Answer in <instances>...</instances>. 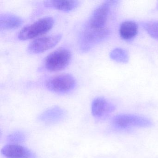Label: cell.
<instances>
[{
    "instance_id": "4",
    "label": "cell",
    "mask_w": 158,
    "mask_h": 158,
    "mask_svg": "<svg viewBox=\"0 0 158 158\" xmlns=\"http://www.w3.org/2000/svg\"><path fill=\"white\" fill-rule=\"evenodd\" d=\"M76 81L74 77L68 74H62L49 78L46 83L49 90L57 93L69 92L74 88Z\"/></svg>"
},
{
    "instance_id": "7",
    "label": "cell",
    "mask_w": 158,
    "mask_h": 158,
    "mask_svg": "<svg viewBox=\"0 0 158 158\" xmlns=\"http://www.w3.org/2000/svg\"><path fill=\"white\" fill-rule=\"evenodd\" d=\"M110 31L108 28L95 29L86 27L82 34L81 48L86 51L90 49L93 45L103 40L108 36Z\"/></svg>"
},
{
    "instance_id": "11",
    "label": "cell",
    "mask_w": 158,
    "mask_h": 158,
    "mask_svg": "<svg viewBox=\"0 0 158 158\" xmlns=\"http://www.w3.org/2000/svg\"><path fill=\"white\" fill-rule=\"evenodd\" d=\"M137 24L133 21H126L121 24L119 28L120 36L124 40H131L137 35Z\"/></svg>"
},
{
    "instance_id": "5",
    "label": "cell",
    "mask_w": 158,
    "mask_h": 158,
    "mask_svg": "<svg viewBox=\"0 0 158 158\" xmlns=\"http://www.w3.org/2000/svg\"><path fill=\"white\" fill-rule=\"evenodd\" d=\"M110 5V1H106L98 6L92 13L86 27L95 29L107 28L106 24Z\"/></svg>"
},
{
    "instance_id": "2",
    "label": "cell",
    "mask_w": 158,
    "mask_h": 158,
    "mask_svg": "<svg viewBox=\"0 0 158 158\" xmlns=\"http://www.w3.org/2000/svg\"><path fill=\"white\" fill-rule=\"evenodd\" d=\"M71 52L64 48H61L49 54L45 60V67L50 72H58L66 68L71 62Z\"/></svg>"
},
{
    "instance_id": "3",
    "label": "cell",
    "mask_w": 158,
    "mask_h": 158,
    "mask_svg": "<svg viewBox=\"0 0 158 158\" xmlns=\"http://www.w3.org/2000/svg\"><path fill=\"white\" fill-rule=\"evenodd\" d=\"M115 128L125 129L131 127H148L152 125L151 121L143 116L132 114H121L116 115L112 120Z\"/></svg>"
},
{
    "instance_id": "13",
    "label": "cell",
    "mask_w": 158,
    "mask_h": 158,
    "mask_svg": "<svg viewBox=\"0 0 158 158\" xmlns=\"http://www.w3.org/2000/svg\"><path fill=\"white\" fill-rule=\"evenodd\" d=\"M110 57L113 60L123 63H127L129 59L127 52L119 48L114 49L110 53Z\"/></svg>"
},
{
    "instance_id": "9",
    "label": "cell",
    "mask_w": 158,
    "mask_h": 158,
    "mask_svg": "<svg viewBox=\"0 0 158 158\" xmlns=\"http://www.w3.org/2000/svg\"><path fill=\"white\" fill-rule=\"evenodd\" d=\"M114 106L102 97L96 98L92 102L91 111L94 117L102 118L113 111Z\"/></svg>"
},
{
    "instance_id": "8",
    "label": "cell",
    "mask_w": 158,
    "mask_h": 158,
    "mask_svg": "<svg viewBox=\"0 0 158 158\" xmlns=\"http://www.w3.org/2000/svg\"><path fill=\"white\" fill-rule=\"evenodd\" d=\"M1 152L6 158H35L31 150L19 144H8L2 148Z\"/></svg>"
},
{
    "instance_id": "15",
    "label": "cell",
    "mask_w": 158,
    "mask_h": 158,
    "mask_svg": "<svg viewBox=\"0 0 158 158\" xmlns=\"http://www.w3.org/2000/svg\"><path fill=\"white\" fill-rule=\"evenodd\" d=\"M10 139L13 142H20L24 139V136L22 133H15L10 135Z\"/></svg>"
},
{
    "instance_id": "12",
    "label": "cell",
    "mask_w": 158,
    "mask_h": 158,
    "mask_svg": "<svg viewBox=\"0 0 158 158\" xmlns=\"http://www.w3.org/2000/svg\"><path fill=\"white\" fill-rule=\"evenodd\" d=\"M44 5L48 8H52L62 11H70L77 8L79 5L77 1H47Z\"/></svg>"
},
{
    "instance_id": "14",
    "label": "cell",
    "mask_w": 158,
    "mask_h": 158,
    "mask_svg": "<svg viewBox=\"0 0 158 158\" xmlns=\"http://www.w3.org/2000/svg\"><path fill=\"white\" fill-rule=\"evenodd\" d=\"M143 27L151 37L158 40V22L146 23Z\"/></svg>"
},
{
    "instance_id": "6",
    "label": "cell",
    "mask_w": 158,
    "mask_h": 158,
    "mask_svg": "<svg viewBox=\"0 0 158 158\" xmlns=\"http://www.w3.org/2000/svg\"><path fill=\"white\" fill-rule=\"evenodd\" d=\"M60 34L38 38L29 44L28 52L32 54L42 53L54 48L61 39Z\"/></svg>"
},
{
    "instance_id": "10",
    "label": "cell",
    "mask_w": 158,
    "mask_h": 158,
    "mask_svg": "<svg viewBox=\"0 0 158 158\" xmlns=\"http://www.w3.org/2000/svg\"><path fill=\"white\" fill-rule=\"evenodd\" d=\"M23 23L22 18L12 14L4 13L0 15V27L1 30L15 29Z\"/></svg>"
},
{
    "instance_id": "1",
    "label": "cell",
    "mask_w": 158,
    "mask_h": 158,
    "mask_svg": "<svg viewBox=\"0 0 158 158\" xmlns=\"http://www.w3.org/2000/svg\"><path fill=\"white\" fill-rule=\"evenodd\" d=\"M54 23V19L52 17L40 18L22 28L18 34V39L22 40H28L42 35L49 32Z\"/></svg>"
}]
</instances>
